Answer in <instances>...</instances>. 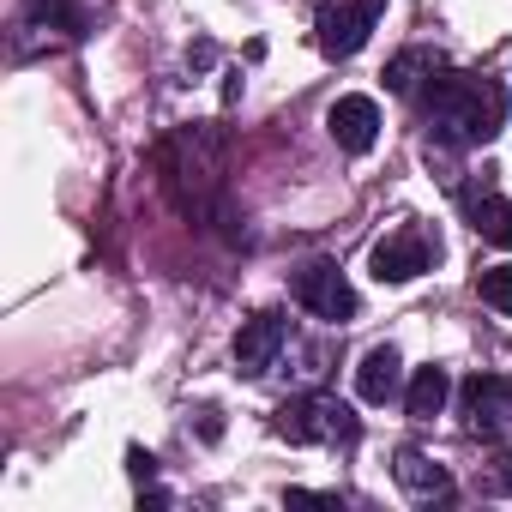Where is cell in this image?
I'll return each mask as SVG.
<instances>
[{"instance_id": "6da1fadb", "label": "cell", "mask_w": 512, "mask_h": 512, "mask_svg": "<svg viewBox=\"0 0 512 512\" xmlns=\"http://www.w3.org/2000/svg\"><path fill=\"white\" fill-rule=\"evenodd\" d=\"M428 127L452 145H488L506 127V85L500 79H470V73H440L422 97Z\"/></svg>"}, {"instance_id": "7a4b0ae2", "label": "cell", "mask_w": 512, "mask_h": 512, "mask_svg": "<svg viewBox=\"0 0 512 512\" xmlns=\"http://www.w3.org/2000/svg\"><path fill=\"white\" fill-rule=\"evenodd\" d=\"M272 428L296 446H356V434H362V422L338 398H290L272 416Z\"/></svg>"}, {"instance_id": "3957f363", "label": "cell", "mask_w": 512, "mask_h": 512, "mask_svg": "<svg viewBox=\"0 0 512 512\" xmlns=\"http://www.w3.org/2000/svg\"><path fill=\"white\" fill-rule=\"evenodd\" d=\"M434 260H440V241H434L422 223L392 229V235H386V241H374V253H368V266H374V278H380V284H410V278H422Z\"/></svg>"}, {"instance_id": "277c9868", "label": "cell", "mask_w": 512, "mask_h": 512, "mask_svg": "<svg viewBox=\"0 0 512 512\" xmlns=\"http://www.w3.org/2000/svg\"><path fill=\"white\" fill-rule=\"evenodd\" d=\"M296 302L308 314H320V320H338V326L356 320V290H350V278L332 260H314V266L296 272Z\"/></svg>"}, {"instance_id": "5b68a950", "label": "cell", "mask_w": 512, "mask_h": 512, "mask_svg": "<svg viewBox=\"0 0 512 512\" xmlns=\"http://www.w3.org/2000/svg\"><path fill=\"white\" fill-rule=\"evenodd\" d=\"M374 19H380V0H344V7H326L320 13V55L326 61H350L368 43Z\"/></svg>"}, {"instance_id": "8992f818", "label": "cell", "mask_w": 512, "mask_h": 512, "mask_svg": "<svg viewBox=\"0 0 512 512\" xmlns=\"http://www.w3.org/2000/svg\"><path fill=\"white\" fill-rule=\"evenodd\" d=\"M326 133H332L338 151H350V157L374 151V139H380V109H374V97H338V103L326 109Z\"/></svg>"}, {"instance_id": "52a82bcc", "label": "cell", "mask_w": 512, "mask_h": 512, "mask_svg": "<svg viewBox=\"0 0 512 512\" xmlns=\"http://www.w3.org/2000/svg\"><path fill=\"white\" fill-rule=\"evenodd\" d=\"M278 350H284V314H253L235 332V368L241 374H266Z\"/></svg>"}, {"instance_id": "ba28073f", "label": "cell", "mask_w": 512, "mask_h": 512, "mask_svg": "<svg viewBox=\"0 0 512 512\" xmlns=\"http://www.w3.org/2000/svg\"><path fill=\"white\" fill-rule=\"evenodd\" d=\"M506 410H512V380H494V374H470L464 380V422L470 428L494 434L506 422Z\"/></svg>"}, {"instance_id": "9c48e42d", "label": "cell", "mask_w": 512, "mask_h": 512, "mask_svg": "<svg viewBox=\"0 0 512 512\" xmlns=\"http://www.w3.org/2000/svg\"><path fill=\"white\" fill-rule=\"evenodd\" d=\"M398 380H404V362H398V350H392V344L368 350V356H362V368H356V392H362L368 404L398 398Z\"/></svg>"}, {"instance_id": "30bf717a", "label": "cell", "mask_w": 512, "mask_h": 512, "mask_svg": "<svg viewBox=\"0 0 512 512\" xmlns=\"http://www.w3.org/2000/svg\"><path fill=\"white\" fill-rule=\"evenodd\" d=\"M392 476H398V488L404 494H416V500H434V494H452V476L440 470V464H428L416 446H404L398 452V464H392Z\"/></svg>"}, {"instance_id": "8fae6325", "label": "cell", "mask_w": 512, "mask_h": 512, "mask_svg": "<svg viewBox=\"0 0 512 512\" xmlns=\"http://www.w3.org/2000/svg\"><path fill=\"white\" fill-rule=\"evenodd\" d=\"M434 73H446V61L434 55V49H404L392 67H386V91H398V97H410L422 79H434Z\"/></svg>"}, {"instance_id": "7c38bea8", "label": "cell", "mask_w": 512, "mask_h": 512, "mask_svg": "<svg viewBox=\"0 0 512 512\" xmlns=\"http://www.w3.org/2000/svg\"><path fill=\"white\" fill-rule=\"evenodd\" d=\"M446 392H452L446 368H416V380H410L404 404H410V416H416V422H434V416H440V404H446Z\"/></svg>"}, {"instance_id": "4fadbf2b", "label": "cell", "mask_w": 512, "mask_h": 512, "mask_svg": "<svg viewBox=\"0 0 512 512\" xmlns=\"http://www.w3.org/2000/svg\"><path fill=\"white\" fill-rule=\"evenodd\" d=\"M470 229L494 247H512V199H494V193L470 199Z\"/></svg>"}, {"instance_id": "5bb4252c", "label": "cell", "mask_w": 512, "mask_h": 512, "mask_svg": "<svg viewBox=\"0 0 512 512\" xmlns=\"http://www.w3.org/2000/svg\"><path fill=\"white\" fill-rule=\"evenodd\" d=\"M476 296H482L488 308L512 314V266H488V272H476Z\"/></svg>"}, {"instance_id": "9a60e30c", "label": "cell", "mask_w": 512, "mask_h": 512, "mask_svg": "<svg viewBox=\"0 0 512 512\" xmlns=\"http://www.w3.org/2000/svg\"><path fill=\"white\" fill-rule=\"evenodd\" d=\"M127 464H133V476H139V482H145V476H151V464H157V458H151V452H133V458H127Z\"/></svg>"}]
</instances>
